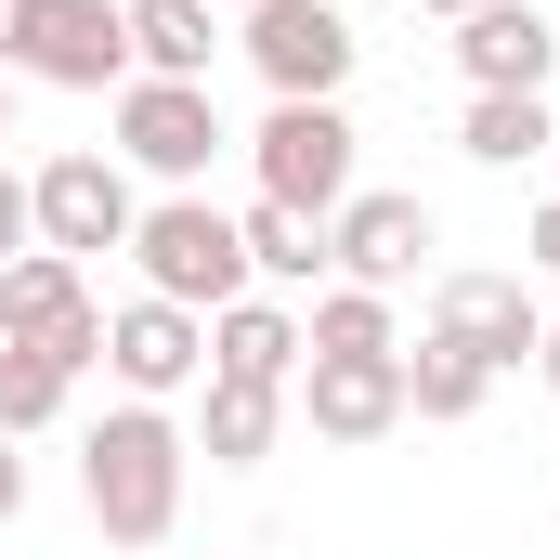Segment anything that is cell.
Returning a JSON list of instances; mask_svg holds the SVG:
<instances>
[{
	"mask_svg": "<svg viewBox=\"0 0 560 560\" xmlns=\"http://www.w3.org/2000/svg\"><path fill=\"white\" fill-rule=\"evenodd\" d=\"M183 469H196V430L170 418V405H118V418H92V443H79V509L105 522V548H170Z\"/></svg>",
	"mask_w": 560,
	"mask_h": 560,
	"instance_id": "obj_1",
	"label": "cell"
},
{
	"mask_svg": "<svg viewBox=\"0 0 560 560\" xmlns=\"http://www.w3.org/2000/svg\"><path fill=\"white\" fill-rule=\"evenodd\" d=\"M0 79H39V92H131V13L118 0H13L0 26Z\"/></svg>",
	"mask_w": 560,
	"mask_h": 560,
	"instance_id": "obj_2",
	"label": "cell"
},
{
	"mask_svg": "<svg viewBox=\"0 0 560 560\" xmlns=\"http://www.w3.org/2000/svg\"><path fill=\"white\" fill-rule=\"evenodd\" d=\"M131 261H143V300H183V313H222V300H248L235 209H209V196H156V209L131 222Z\"/></svg>",
	"mask_w": 560,
	"mask_h": 560,
	"instance_id": "obj_3",
	"label": "cell"
},
{
	"mask_svg": "<svg viewBox=\"0 0 560 560\" xmlns=\"http://www.w3.org/2000/svg\"><path fill=\"white\" fill-rule=\"evenodd\" d=\"M235 52L261 66V92L275 105H339V79H352V13L339 0H248L235 13Z\"/></svg>",
	"mask_w": 560,
	"mask_h": 560,
	"instance_id": "obj_4",
	"label": "cell"
},
{
	"mask_svg": "<svg viewBox=\"0 0 560 560\" xmlns=\"http://www.w3.org/2000/svg\"><path fill=\"white\" fill-rule=\"evenodd\" d=\"M222 143H235V131H222L209 79H131V92H118V143H105V156H118V170H156L170 196H196Z\"/></svg>",
	"mask_w": 560,
	"mask_h": 560,
	"instance_id": "obj_5",
	"label": "cell"
},
{
	"mask_svg": "<svg viewBox=\"0 0 560 560\" xmlns=\"http://www.w3.org/2000/svg\"><path fill=\"white\" fill-rule=\"evenodd\" d=\"M26 209H39V248H66V261H92V248H131V222H143L131 170H118L105 143H66V156H39V170H26Z\"/></svg>",
	"mask_w": 560,
	"mask_h": 560,
	"instance_id": "obj_6",
	"label": "cell"
},
{
	"mask_svg": "<svg viewBox=\"0 0 560 560\" xmlns=\"http://www.w3.org/2000/svg\"><path fill=\"white\" fill-rule=\"evenodd\" d=\"M248 170H261L275 209L339 222V209H352V118H339V105H275V118L248 131Z\"/></svg>",
	"mask_w": 560,
	"mask_h": 560,
	"instance_id": "obj_7",
	"label": "cell"
},
{
	"mask_svg": "<svg viewBox=\"0 0 560 560\" xmlns=\"http://www.w3.org/2000/svg\"><path fill=\"white\" fill-rule=\"evenodd\" d=\"M287 418L313 443H392L405 430V352H313L287 378Z\"/></svg>",
	"mask_w": 560,
	"mask_h": 560,
	"instance_id": "obj_8",
	"label": "cell"
},
{
	"mask_svg": "<svg viewBox=\"0 0 560 560\" xmlns=\"http://www.w3.org/2000/svg\"><path fill=\"white\" fill-rule=\"evenodd\" d=\"M0 339H39V352H79V365H105V300H92V275H79L66 248H26V261H0Z\"/></svg>",
	"mask_w": 560,
	"mask_h": 560,
	"instance_id": "obj_9",
	"label": "cell"
},
{
	"mask_svg": "<svg viewBox=\"0 0 560 560\" xmlns=\"http://www.w3.org/2000/svg\"><path fill=\"white\" fill-rule=\"evenodd\" d=\"M105 378H118L131 405L196 392V378H209V313H183V300H118V313H105Z\"/></svg>",
	"mask_w": 560,
	"mask_h": 560,
	"instance_id": "obj_10",
	"label": "cell"
},
{
	"mask_svg": "<svg viewBox=\"0 0 560 560\" xmlns=\"http://www.w3.org/2000/svg\"><path fill=\"white\" fill-rule=\"evenodd\" d=\"M430 248H443V235H430V196H392V183H352V209L326 222V261H339V287H378V300L418 275Z\"/></svg>",
	"mask_w": 560,
	"mask_h": 560,
	"instance_id": "obj_11",
	"label": "cell"
},
{
	"mask_svg": "<svg viewBox=\"0 0 560 560\" xmlns=\"http://www.w3.org/2000/svg\"><path fill=\"white\" fill-rule=\"evenodd\" d=\"M430 339H469V352L509 378V365L548 339V300H535L522 275H443V287H430Z\"/></svg>",
	"mask_w": 560,
	"mask_h": 560,
	"instance_id": "obj_12",
	"label": "cell"
},
{
	"mask_svg": "<svg viewBox=\"0 0 560 560\" xmlns=\"http://www.w3.org/2000/svg\"><path fill=\"white\" fill-rule=\"evenodd\" d=\"M560 66V26L535 0H482V13H456V79L469 92H548Z\"/></svg>",
	"mask_w": 560,
	"mask_h": 560,
	"instance_id": "obj_13",
	"label": "cell"
},
{
	"mask_svg": "<svg viewBox=\"0 0 560 560\" xmlns=\"http://www.w3.org/2000/svg\"><path fill=\"white\" fill-rule=\"evenodd\" d=\"M300 365H313V352H300V313H287V300L248 287V300L209 313V378H261V392H287Z\"/></svg>",
	"mask_w": 560,
	"mask_h": 560,
	"instance_id": "obj_14",
	"label": "cell"
},
{
	"mask_svg": "<svg viewBox=\"0 0 560 560\" xmlns=\"http://www.w3.org/2000/svg\"><path fill=\"white\" fill-rule=\"evenodd\" d=\"M287 443V392H261V378H196V456L209 469H261Z\"/></svg>",
	"mask_w": 560,
	"mask_h": 560,
	"instance_id": "obj_15",
	"label": "cell"
},
{
	"mask_svg": "<svg viewBox=\"0 0 560 560\" xmlns=\"http://www.w3.org/2000/svg\"><path fill=\"white\" fill-rule=\"evenodd\" d=\"M118 13H131V79H209V52H222L209 0H118Z\"/></svg>",
	"mask_w": 560,
	"mask_h": 560,
	"instance_id": "obj_16",
	"label": "cell"
},
{
	"mask_svg": "<svg viewBox=\"0 0 560 560\" xmlns=\"http://www.w3.org/2000/svg\"><path fill=\"white\" fill-rule=\"evenodd\" d=\"M79 352H39V339H0V443H26V430H52L79 405Z\"/></svg>",
	"mask_w": 560,
	"mask_h": 560,
	"instance_id": "obj_17",
	"label": "cell"
},
{
	"mask_svg": "<svg viewBox=\"0 0 560 560\" xmlns=\"http://www.w3.org/2000/svg\"><path fill=\"white\" fill-rule=\"evenodd\" d=\"M482 392H495V365H482V352H469V339H418V352H405V418H482Z\"/></svg>",
	"mask_w": 560,
	"mask_h": 560,
	"instance_id": "obj_18",
	"label": "cell"
},
{
	"mask_svg": "<svg viewBox=\"0 0 560 560\" xmlns=\"http://www.w3.org/2000/svg\"><path fill=\"white\" fill-rule=\"evenodd\" d=\"M456 143H469L482 170H522V156H548V143H560V118H548V92H469Z\"/></svg>",
	"mask_w": 560,
	"mask_h": 560,
	"instance_id": "obj_19",
	"label": "cell"
},
{
	"mask_svg": "<svg viewBox=\"0 0 560 560\" xmlns=\"http://www.w3.org/2000/svg\"><path fill=\"white\" fill-rule=\"evenodd\" d=\"M235 248H248V275H261V287H313V275H326V222H300V209H275V196H248Z\"/></svg>",
	"mask_w": 560,
	"mask_h": 560,
	"instance_id": "obj_20",
	"label": "cell"
},
{
	"mask_svg": "<svg viewBox=\"0 0 560 560\" xmlns=\"http://www.w3.org/2000/svg\"><path fill=\"white\" fill-rule=\"evenodd\" d=\"M300 352H405V326H392L378 287H326V300L300 313Z\"/></svg>",
	"mask_w": 560,
	"mask_h": 560,
	"instance_id": "obj_21",
	"label": "cell"
},
{
	"mask_svg": "<svg viewBox=\"0 0 560 560\" xmlns=\"http://www.w3.org/2000/svg\"><path fill=\"white\" fill-rule=\"evenodd\" d=\"M26 248H39V209H26V170L0 156V261H26Z\"/></svg>",
	"mask_w": 560,
	"mask_h": 560,
	"instance_id": "obj_22",
	"label": "cell"
},
{
	"mask_svg": "<svg viewBox=\"0 0 560 560\" xmlns=\"http://www.w3.org/2000/svg\"><path fill=\"white\" fill-rule=\"evenodd\" d=\"M522 261H535V275H560V196L535 209V235H522Z\"/></svg>",
	"mask_w": 560,
	"mask_h": 560,
	"instance_id": "obj_23",
	"label": "cell"
},
{
	"mask_svg": "<svg viewBox=\"0 0 560 560\" xmlns=\"http://www.w3.org/2000/svg\"><path fill=\"white\" fill-rule=\"evenodd\" d=\"M13 509H26V456L0 443V522H13Z\"/></svg>",
	"mask_w": 560,
	"mask_h": 560,
	"instance_id": "obj_24",
	"label": "cell"
},
{
	"mask_svg": "<svg viewBox=\"0 0 560 560\" xmlns=\"http://www.w3.org/2000/svg\"><path fill=\"white\" fill-rule=\"evenodd\" d=\"M535 365H548V392H560V313H548V339H535Z\"/></svg>",
	"mask_w": 560,
	"mask_h": 560,
	"instance_id": "obj_25",
	"label": "cell"
},
{
	"mask_svg": "<svg viewBox=\"0 0 560 560\" xmlns=\"http://www.w3.org/2000/svg\"><path fill=\"white\" fill-rule=\"evenodd\" d=\"M418 13H443V26H456V13H482V0H418Z\"/></svg>",
	"mask_w": 560,
	"mask_h": 560,
	"instance_id": "obj_26",
	"label": "cell"
},
{
	"mask_svg": "<svg viewBox=\"0 0 560 560\" xmlns=\"http://www.w3.org/2000/svg\"><path fill=\"white\" fill-rule=\"evenodd\" d=\"M0 143H13V79H0Z\"/></svg>",
	"mask_w": 560,
	"mask_h": 560,
	"instance_id": "obj_27",
	"label": "cell"
},
{
	"mask_svg": "<svg viewBox=\"0 0 560 560\" xmlns=\"http://www.w3.org/2000/svg\"><path fill=\"white\" fill-rule=\"evenodd\" d=\"M209 13H248V0H209Z\"/></svg>",
	"mask_w": 560,
	"mask_h": 560,
	"instance_id": "obj_28",
	"label": "cell"
}]
</instances>
